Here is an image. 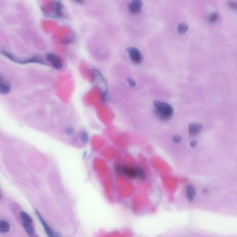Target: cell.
<instances>
[{
    "label": "cell",
    "mask_w": 237,
    "mask_h": 237,
    "mask_svg": "<svg viewBox=\"0 0 237 237\" xmlns=\"http://www.w3.org/2000/svg\"><path fill=\"white\" fill-rule=\"evenodd\" d=\"M128 83L132 87H135L136 85V83L134 79H133L131 77H128Z\"/></svg>",
    "instance_id": "ffe728a7"
},
{
    "label": "cell",
    "mask_w": 237,
    "mask_h": 237,
    "mask_svg": "<svg viewBox=\"0 0 237 237\" xmlns=\"http://www.w3.org/2000/svg\"><path fill=\"white\" fill-rule=\"evenodd\" d=\"M186 197L189 202H192L194 200L196 194L195 189L192 185H188L186 188Z\"/></svg>",
    "instance_id": "30bf717a"
},
{
    "label": "cell",
    "mask_w": 237,
    "mask_h": 237,
    "mask_svg": "<svg viewBox=\"0 0 237 237\" xmlns=\"http://www.w3.org/2000/svg\"><path fill=\"white\" fill-rule=\"evenodd\" d=\"M1 53L5 57L12 61L16 63H21V64H26V63H39V64H45V63L41 58L37 56L31 57V58H27L25 59H20L15 57L14 55L11 53H9L8 51L2 50L1 51Z\"/></svg>",
    "instance_id": "7a4b0ae2"
},
{
    "label": "cell",
    "mask_w": 237,
    "mask_h": 237,
    "mask_svg": "<svg viewBox=\"0 0 237 237\" xmlns=\"http://www.w3.org/2000/svg\"><path fill=\"white\" fill-rule=\"evenodd\" d=\"M46 59L50 63L53 68L57 70H60L63 67V62L60 58L57 55L51 53H47L46 55Z\"/></svg>",
    "instance_id": "5b68a950"
},
{
    "label": "cell",
    "mask_w": 237,
    "mask_h": 237,
    "mask_svg": "<svg viewBox=\"0 0 237 237\" xmlns=\"http://www.w3.org/2000/svg\"><path fill=\"white\" fill-rule=\"evenodd\" d=\"M88 140V137L86 133L84 132L81 135V140L83 142H86Z\"/></svg>",
    "instance_id": "44dd1931"
},
{
    "label": "cell",
    "mask_w": 237,
    "mask_h": 237,
    "mask_svg": "<svg viewBox=\"0 0 237 237\" xmlns=\"http://www.w3.org/2000/svg\"><path fill=\"white\" fill-rule=\"evenodd\" d=\"M218 18V14L216 12H213L211 13L208 17V20L211 23H215L216 22Z\"/></svg>",
    "instance_id": "e0dca14e"
},
{
    "label": "cell",
    "mask_w": 237,
    "mask_h": 237,
    "mask_svg": "<svg viewBox=\"0 0 237 237\" xmlns=\"http://www.w3.org/2000/svg\"><path fill=\"white\" fill-rule=\"evenodd\" d=\"M131 60L135 63H140L142 61L143 56L140 51L137 48L129 47L127 49Z\"/></svg>",
    "instance_id": "277c9868"
},
{
    "label": "cell",
    "mask_w": 237,
    "mask_h": 237,
    "mask_svg": "<svg viewBox=\"0 0 237 237\" xmlns=\"http://www.w3.org/2000/svg\"><path fill=\"white\" fill-rule=\"evenodd\" d=\"M36 215L41 224L43 225V227L44 228V229L49 237H61L60 236H59V234L55 232L49 225H48L46 221L43 219L42 216L37 211L36 212Z\"/></svg>",
    "instance_id": "8992f818"
},
{
    "label": "cell",
    "mask_w": 237,
    "mask_h": 237,
    "mask_svg": "<svg viewBox=\"0 0 237 237\" xmlns=\"http://www.w3.org/2000/svg\"><path fill=\"white\" fill-rule=\"evenodd\" d=\"M73 41V39L72 38L66 39H64L63 41V43L65 44H70V43H72V42Z\"/></svg>",
    "instance_id": "7402d4cb"
},
{
    "label": "cell",
    "mask_w": 237,
    "mask_h": 237,
    "mask_svg": "<svg viewBox=\"0 0 237 237\" xmlns=\"http://www.w3.org/2000/svg\"><path fill=\"white\" fill-rule=\"evenodd\" d=\"M118 173H123L131 179L137 178V167L131 166H118L117 167Z\"/></svg>",
    "instance_id": "3957f363"
},
{
    "label": "cell",
    "mask_w": 237,
    "mask_h": 237,
    "mask_svg": "<svg viewBox=\"0 0 237 237\" xmlns=\"http://www.w3.org/2000/svg\"><path fill=\"white\" fill-rule=\"evenodd\" d=\"M228 5L232 10L237 11V2L235 1H229L228 2Z\"/></svg>",
    "instance_id": "ac0fdd59"
},
{
    "label": "cell",
    "mask_w": 237,
    "mask_h": 237,
    "mask_svg": "<svg viewBox=\"0 0 237 237\" xmlns=\"http://www.w3.org/2000/svg\"><path fill=\"white\" fill-rule=\"evenodd\" d=\"M10 230V225L5 220H0V231L2 233H7Z\"/></svg>",
    "instance_id": "7c38bea8"
},
{
    "label": "cell",
    "mask_w": 237,
    "mask_h": 237,
    "mask_svg": "<svg viewBox=\"0 0 237 237\" xmlns=\"http://www.w3.org/2000/svg\"><path fill=\"white\" fill-rule=\"evenodd\" d=\"M182 137L179 135H174L173 136V141L175 143L179 144L182 141Z\"/></svg>",
    "instance_id": "d6986e66"
},
{
    "label": "cell",
    "mask_w": 237,
    "mask_h": 237,
    "mask_svg": "<svg viewBox=\"0 0 237 237\" xmlns=\"http://www.w3.org/2000/svg\"><path fill=\"white\" fill-rule=\"evenodd\" d=\"M11 90L10 84L7 81L1 78L0 84V92L2 94H7Z\"/></svg>",
    "instance_id": "8fae6325"
},
{
    "label": "cell",
    "mask_w": 237,
    "mask_h": 237,
    "mask_svg": "<svg viewBox=\"0 0 237 237\" xmlns=\"http://www.w3.org/2000/svg\"><path fill=\"white\" fill-rule=\"evenodd\" d=\"M76 2H78V3H82V2H83L82 1H76Z\"/></svg>",
    "instance_id": "d4e9b609"
},
{
    "label": "cell",
    "mask_w": 237,
    "mask_h": 237,
    "mask_svg": "<svg viewBox=\"0 0 237 237\" xmlns=\"http://www.w3.org/2000/svg\"><path fill=\"white\" fill-rule=\"evenodd\" d=\"M137 178L141 179L143 180L146 177V173L143 169L140 167H137Z\"/></svg>",
    "instance_id": "2e32d148"
},
{
    "label": "cell",
    "mask_w": 237,
    "mask_h": 237,
    "mask_svg": "<svg viewBox=\"0 0 237 237\" xmlns=\"http://www.w3.org/2000/svg\"><path fill=\"white\" fill-rule=\"evenodd\" d=\"M197 145V141H194H194H191L190 142V146L192 147H195V146Z\"/></svg>",
    "instance_id": "603a6c76"
},
{
    "label": "cell",
    "mask_w": 237,
    "mask_h": 237,
    "mask_svg": "<svg viewBox=\"0 0 237 237\" xmlns=\"http://www.w3.org/2000/svg\"><path fill=\"white\" fill-rule=\"evenodd\" d=\"M202 128V124L198 123H190L189 125V133L190 135L198 134Z\"/></svg>",
    "instance_id": "9c48e42d"
},
{
    "label": "cell",
    "mask_w": 237,
    "mask_h": 237,
    "mask_svg": "<svg viewBox=\"0 0 237 237\" xmlns=\"http://www.w3.org/2000/svg\"><path fill=\"white\" fill-rule=\"evenodd\" d=\"M153 106L155 114L159 119L167 121L172 117L174 110L173 108L170 104L163 101L155 100L153 102Z\"/></svg>",
    "instance_id": "6da1fadb"
},
{
    "label": "cell",
    "mask_w": 237,
    "mask_h": 237,
    "mask_svg": "<svg viewBox=\"0 0 237 237\" xmlns=\"http://www.w3.org/2000/svg\"><path fill=\"white\" fill-rule=\"evenodd\" d=\"M62 4L60 2L55 1L53 2V9L55 12V16L58 18L63 17V10Z\"/></svg>",
    "instance_id": "ba28073f"
},
{
    "label": "cell",
    "mask_w": 237,
    "mask_h": 237,
    "mask_svg": "<svg viewBox=\"0 0 237 237\" xmlns=\"http://www.w3.org/2000/svg\"><path fill=\"white\" fill-rule=\"evenodd\" d=\"M23 226L26 231L30 236L33 235L35 233V230L34 227L31 225V223L27 222H23Z\"/></svg>",
    "instance_id": "4fadbf2b"
},
{
    "label": "cell",
    "mask_w": 237,
    "mask_h": 237,
    "mask_svg": "<svg viewBox=\"0 0 237 237\" xmlns=\"http://www.w3.org/2000/svg\"><path fill=\"white\" fill-rule=\"evenodd\" d=\"M20 216H21V218L23 220V222H27V223H31V224H32V222H33V220H32L31 217L26 212H21L20 213Z\"/></svg>",
    "instance_id": "9a60e30c"
},
{
    "label": "cell",
    "mask_w": 237,
    "mask_h": 237,
    "mask_svg": "<svg viewBox=\"0 0 237 237\" xmlns=\"http://www.w3.org/2000/svg\"><path fill=\"white\" fill-rule=\"evenodd\" d=\"M73 132V129L72 128H68L66 130V133H68V134H71Z\"/></svg>",
    "instance_id": "cb8c5ba5"
},
{
    "label": "cell",
    "mask_w": 237,
    "mask_h": 237,
    "mask_svg": "<svg viewBox=\"0 0 237 237\" xmlns=\"http://www.w3.org/2000/svg\"><path fill=\"white\" fill-rule=\"evenodd\" d=\"M142 5V2L140 0H133L129 4L128 8L132 13H139L141 10Z\"/></svg>",
    "instance_id": "52a82bcc"
},
{
    "label": "cell",
    "mask_w": 237,
    "mask_h": 237,
    "mask_svg": "<svg viewBox=\"0 0 237 237\" xmlns=\"http://www.w3.org/2000/svg\"><path fill=\"white\" fill-rule=\"evenodd\" d=\"M189 29V26L186 23H181L178 27V31L179 34H183L186 33Z\"/></svg>",
    "instance_id": "5bb4252c"
}]
</instances>
